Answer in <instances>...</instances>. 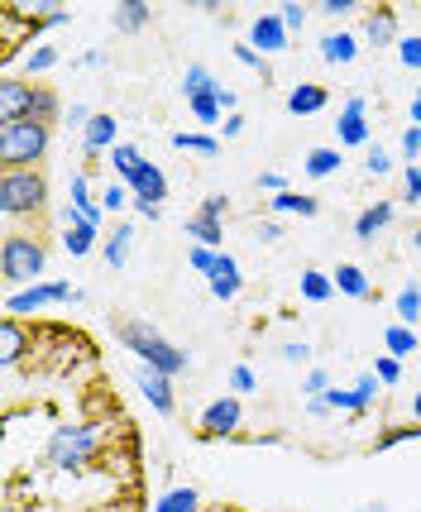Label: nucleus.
Wrapping results in <instances>:
<instances>
[{"mask_svg": "<svg viewBox=\"0 0 421 512\" xmlns=\"http://www.w3.org/2000/svg\"><path fill=\"white\" fill-rule=\"evenodd\" d=\"M383 345H388V355L393 359L412 355V350H417V331H412V326H402V321H393V326L383 331Z\"/></svg>", "mask_w": 421, "mask_h": 512, "instance_id": "23", "label": "nucleus"}, {"mask_svg": "<svg viewBox=\"0 0 421 512\" xmlns=\"http://www.w3.org/2000/svg\"><path fill=\"white\" fill-rule=\"evenodd\" d=\"M307 412H311V417H321V412H331V402H326V398H311Z\"/></svg>", "mask_w": 421, "mask_h": 512, "instance_id": "58", "label": "nucleus"}, {"mask_svg": "<svg viewBox=\"0 0 421 512\" xmlns=\"http://www.w3.org/2000/svg\"><path fill=\"white\" fill-rule=\"evenodd\" d=\"M355 512H388L383 503H369V508H355Z\"/></svg>", "mask_w": 421, "mask_h": 512, "instance_id": "60", "label": "nucleus"}, {"mask_svg": "<svg viewBox=\"0 0 421 512\" xmlns=\"http://www.w3.org/2000/svg\"><path fill=\"white\" fill-rule=\"evenodd\" d=\"M326 402H331V412H359V393H355V388H331V393H326Z\"/></svg>", "mask_w": 421, "mask_h": 512, "instance_id": "38", "label": "nucleus"}, {"mask_svg": "<svg viewBox=\"0 0 421 512\" xmlns=\"http://www.w3.org/2000/svg\"><path fill=\"white\" fill-rule=\"evenodd\" d=\"M53 63H58V48L39 44V48H34V53H29V63H24V67H29V77H34V72H48V67H53Z\"/></svg>", "mask_w": 421, "mask_h": 512, "instance_id": "39", "label": "nucleus"}, {"mask_svg": "<svg viewBox=\"0 0 421 512\" xmlns=\"http://www.w3.org/2000/svg\"><path fill=\"white\" fill-rule=\"evenodd\" d=\"M115 134H120V120H115L111 111L91 115V125L82 130V139H87L91 154H101V149H115Z\"/></svg>", "mask_w": 421, "mask_h": 512, "instance_id": "14", "label": "nucleus"}, {"mask_svg": "<svg viewBox=\"0 0 421 512\" xmlns=\"http://www.w3.org/2000/svg\"><path fill=\"white\" fill-rule=\"evenodd\" d=\"M278 20L288 24V34L292 29H302V24H307V5H283V10H278Z\"/></svg>", "mask_w": 421, "mask_h": 512, "instance_id": "46", "label": "nucleus"}, {"mask_svg": "<svg viewBox=\"0 0 421 512\" xmlns=\"http://www.w3.org/2000/svg\"><path fill=\"white\" fill-rule=\"evenodd\" d=\"M134 383H139V393L149 398L154 412H173V379H168V374H158V369H149V364H139Z\"/></svg>", "mask_w": 421, "mask_h": 512, "instance_id": "11", "label": "nucleus"}, {"mask_svg": "<svg viewBox=\"0 0 421 512\" xmlns=\"http://www.w3.org/2000/svg\"><path fill=\"white\" fill-rule=\"evenodd\" d=\"M249 48L254 53H283L288 48V24L278 20V15H259L254 29H249Z\"/></svg>", "mask_w": 421, "mask_h": 512, "instance_id": "10", "label": "nucleus"}, {"mask_svg": "<svg viewBox=\"0 0 421 512\" xmlns=\"http://www.w3.org/2000/svg\"><path fill=\"white\" fill-rule=\"evenodd\" d=\"M235 58H240L244 67H259V72H264V82H268V63H264V53H254L249 44H240V48H235Z\"/></svg>", "mask_w": 421, "mask_h": 512, "instance_id": "48", "label": "nucleus"}, {"mask_svg": "<svg viewBox=\"0 0 421 512\" xmlns=\"http://www.w3.org/2000/svg\"><path fill=\"white\" fill-rule=\"evenodd\" d=\"M402 182H407V201H421V163H412V168L402 173Z\"/></svg>", "mask_w": 421, "mask_h": 512, "instance_id": "50", "label": "nucleus"}, {"mask_svg": "<svg viewBox=\"0 0 421 512\" xmlns=\"http://www.w3.org/2000/svg\"><path fill=\"white\" fill-rule=\"evenodd\" d=\"M216 254H221V249H206V245H197V249H192V254H187V259H192V268H197V273H211V268H216Z\"/></svg>", "mask_w": 421, "mask_h": 512, "instance_id": "44", "label": "nucleus"}, {"mask_svg": "<svg viewBox=\"0 0 421 512\" xmlns=\"http://www.w3.org/2000/svg\"><path fill=\"white\" fill-rule=\"evenodd\" d=\"M364 168H369L374 178H383V173H393V158H388V149H369V158H364Z\"/></svg>", "mask_w": 421, "mask_h": 512, "instance_id": "42", "label": "nucleus"}, {"mask_svg": "<svg viewBox=\"0 0 421 512\" xmlns=\"http://www.w3.org/2000/svg\"><path fill=\"white\" fill-rule=\"evenodd\" d=\"M355 393H359V412H364V407L378 398V379H374V374H364V379L355 383Z\"/></svg>", "mask_w": 421, "mask_h": 512, "instance_id": "47", "label": "nucleus"}, {"mask_svg": "<svg viewBox=\"0 0 421 512\" xmlns=\"http://www.w3.org/2000/svg\"><path fill=\"white\" fill-rule=\"evenodd\" d=\"M48 149V125L20 120V125H0V163L5 168H34Z\"/></svg>", "mask_w": 421, "mask_h": 512, "instance_id": "3", "label": "nucleus"}, {"mask_svg": "<svg viewBox=\"0 0 421 512\" xmlns=\"http://www.w3.org/2000/svg\"><path fill=\"white\" fill-rule=\"evenodd\" d=\"M125 201H130V182H111L106 197H101V206H106V211H120Z\"/></svg>", "mask_w": 421, "mask_h": 512, "instance_id": "40", "label": "nucleus"}, {"mask_svg": "<svg viewBox=\"0 0 421 512\" xmlns=\"http://www.w3.org/2000/svg\"><path fill=\"white\" fill-rule=\"evenodd\" d=\"M302 388H307L311 398H326V393H331V379H326V369H311Z\"/></svg>", "mask_w": 421, "mask_h": 512, "instance_id": "45", "label": "nucleus"}, {"mask_svg": "<svg viewBox=\"0 0 421 512\" xmlns=\"http://www.w3.org/2000/svg\"><path fill=\"white\" fill-rule=\"evenodd\" d=\"M230 388H235V393H254V369H249V364H235V369H230Z\"/></svg>", "mask_w": 421, "mask_h": 512, "instance_id": "43", "label": "nucleus"}, {"mask_svg": "<svg viewBox=\"0 0 421 512\" xmlns=\"http://www.w3.org/2000/svg\"><path fill=\"white\" fill-rule=\"evenodd\" d=\"M240 426V398H216L201 412V436H230Z\"/></svg>", "mask_w": 421, "mask_h": 512, "instance_id": "9", "label": "nucleus"}, {"mask_svg": "<svg viewBox=\"0 0 421 512\" xmlns=\"http://www.w3.org/2000/svg\"><path fill=\"white\" fill-rule=\"evenodd\" d=\"M326 87H316V82H302V87H292L288 91V111L292 115H316V111H326Z\"/></svg>", "mask_w": 421, "mask_h": 512, "instance_id": "16", "label": "nucleus"}, {"mask_svg": "<svg viewBox=\"0 0 421 512\" xmlns=\"http://www.w3.org/2000/svg\"><path fill=\"white\" fill-rule=\"evenodd\" d=\"M417 316H421V288L417 283H407V288L398 292V321L402 326H412Z\"/></svg>", "mask_w": 421, "mask_h": 512, "instance_id": "34", "label": "nucleus"}, {"mask_svg": "<svg viewBox=\"0 0 421 512\" xmlns=\"http://www.w3.org/2000/svg\"><path fill=\"white\" fill-rule=\"evenodd\" d=\"M364 34H369V44H374V48L398 44V20H393L388 10H374V15L364 20Z\"/></svg>", "mask_w": 421, "mask_h": 512, "instance_id": "20", "label": "nucleus"}, {"mask_svg": "<svg viewBox=\"0 0 421 512\" xmlns=\"http://www.w3.org/2000/svg\"><path fill=\"white\" fill-rule=\"evenodd\" d=\"M48 302H77V288H72V283H34V288H24V292H10V297H5V312L10 316L39 312Z\"/></svg>", "mask_w": 421, "mask_h": 512, "instance_id": "7", "label": "nucleus"}, {"mask_svg": "<svg viewBox=\"0 0 421 512\" xmlns=\"http://www.w3.org/2000/svg\"><path fill=\"white\" fill-rule=\"evenodd\" d=\"M335 134H340V144H350V149H364V144H369L364 96H350V101H345V111H340V120H335Z\"/></svg>", "mask_w": 421, "mask_h": 512, "instance_id": "8", "label": "nucleus"}, {"mask_svg": "<svg viewBox=\"0 0 421 512\" xmlns=\"http://www.w3.org/2000/svg\"><path fill=\"white\" fill-rule=\"evenodd\" d=\"M331 278H335V292H345V297H369V292H374L369 288V273L359 264H340Z\"/></svg>", "mask_w": 421, "mask_h": 512, "instance_id": "19", "label": "nucleus"}, {"mask_svg": "<svg viewBox=\"0 0 421 512\" xmlns=\"http://www.w3.org/2000/svg\"><path fill=\"white\" fill-rule=\"evenodd\" d=\"M259 187H268V192H288V187H283V173H264Z\"/></svg>", "mask_w": 421, "mask_h": 512, "instance_id": "55", "label": "nucleus"}, {"mask_svg": "<svg viewBox=\"0 0 421 512\" xmlns=\"http://www.w3.org/2000/svg\"><path fill=\"white\" fill-rule=\"evenodd\" d=\"M240 130H244V120H240V115H225V139H235Z\"/></svg>", "mask_w": 421, "mask_h": 512, "instance_id": "57", "label": "nucleus"}, {"mask_svg": "<svg viewBox=\"0 0 421 512\" xmlns=\"http://www.w3.org/2000/svg\"><path fill=\"white\" fill-rule=\"evenodd\" d=\"M412 245H417V254H421V230H412Z\"/></svg>", "mask_w": 421, "mask_h": 512, "instance_id": "62", "label": "nucleus"}, {"mask_svg": "<svg viewBox=\"0 0 421 512\" xmlns=\"http://www.w3.org/2000/svg\"><path fill=\"white\" fill-rule=\"evenodd\" d=\"M120 340H125V345H130V350L144 359L149 369L168 374V379L187 369V355H182L178 345H168V340H163L154 326H144V321H125V326H120Z\"/></svg>", "mask_w": 421, "mask_h": 512, "instance_id": "2", "label": "nucleus"}, {"mask_svg": "<svg viewBox=\"0 0 421 512\" xmlns=\"http://www.w3.org/2000/svg\"><path fill=\"white\" fill-rule=\"evenodd\" d=\"M24 345H29V331L20 326V316H5V326H0V359L15 364L24 355Z\"/></svg>", "mask_w": 421, "mask_h": 512, "instance_id": "17", "label": "nucleus"}, {"mask_svg": "<svg viewBox=\"0 0 421 512\" xmlns=\"http://www.w3.org/2000/svg\"><path fill=\"white\" fill-rule=\"evenodd\" d=\"M259 235H264L268 245H273V240H283V225H273V221H268V225H259Z\"/></svg>", "mask_w": 421, "mask_h": 512, "instance_id": "56", "label": "nucleus"}, {"mask_svg": "<svg viewBox=\"0 0 421 512\" xmlns=\"http://www.w3.org/2000/svg\"><path fill=\"white\" fill-rule=\"evenodd\" d=\"M44 197L48 187L34 168H5L0 173V211L5 216H34V211H44Z\"/></svg>", "mask_w": 421, "mask_h": 512, "instance_id": "4", "label": "nucleus"}, {"mask_svg": "<svg viewBox=\"0 0 421 512\" xmlns=\"http://www.w3.org/2000/svg\"><path fill=\"white\" fill-rule=\"evenodd\" d=\"M182 91H187V96H211V91H221V82H216L201 63H192L187 67V77H182Z\"/></svg>", "mask_w": 421, "mask_h": 512, "instance_id": "31", "label": "nucleus"}, {"mask_svg": "<svg viewBox=\"0 0 421 512\" xmlns=\"http://www.w3.org/2000/svg\"><path fill=\"white\" fill-rule=\"evenodd\" d=\"M393 221V206L388 201H378V206H369V211H359V221H355V235L359 240H374L383 225Z\"/></svg>", "mask_w": 421, "mask_h": 512, "instance_id": "22", "label": "nucleus"}, {"mask_svg": "<svg viewBox=\"0 0 421 512\" xmlns=\"http://www.w3.org/2000/svg\"><path fill=\"white\" fill-rule=\"evenodd\" d=\"M111 163H115V173H120V178H125V182H134V173H139V168H144L149 158L139 154L134 144H115V149H111Z\"/></svg>", "mask_w": 421, "mask_h": 512, "instance_id": "26", "label": "nucleus"}, {"mask_svg": "<svg viewBox=\"0 0 421 512\" xmlns=\"http://www.w3.org/2000/svg\"><path fill=\"white\" fill-rule=\"evenodd\" d=\"M58 115V96L44 87H29V82H0V125H20V120H39L48 125Z\"/></svg>", "mask_w": 421, "mask_h": 512, "instance_id": "1", "label": "nucleus"}, {"mask_svg": "<svg viewBox=\"0 0 421 512\" xmlns=\"http://www.w3.org/2000/svg\"><path fill=\"white\" fill-rule=\"evenodd\" d=\"M149 24V5L144 0H125L120 10H115V29H125V34H139Z\"/></svg>", "mask_w": 421, "mask_h": 512, "instance_id": "25", "label": "nucleus"}, {"mask_svg": "<svg viewBox=\"0 0 421 512\" xmlns=\"http://www.w3.org/2000/svg\"><path fill=\"white\" fill-rule=\"evenodd\" d=\"M206 283H211V292H216L221 302L240 297V264H235L230 254H216V268L206 273Z\"/></svg>", "mask_w": 421, "mask_h": 512, "instance_id": "12", "label": "nucleus"}, {"mask_svg": "<svg viewBox=\"0 0 421 512\" xmlns=\"http://www.w3.org/2000/svg\"><path fill=\"white\" fill-rule=\"evenodd\" d=\"M130 245H134V225H115V230H111V245H106V264H111V268H125V259H130Z\"/></svg>", "mask_w": 421, "mask_h": 512, "instance_id": "27", "label": "nucleus"}, {"mask_svg": "<svg viewBox=\"0 0 421 512\" xmlns=\"http://www.w3.org/2000/svg\"><path fill=\"white\" fill-rule=\"evenodd\" d=\"M72 211H77V216H82V221H101V206H96V201L87 197V178H82V173H77V178H72Z\"/></svg>", "mask_w": 421, "mask_h": 512, "instance_id": "32", "label": "nucleus"}, {"mask_svg": "<svg viewBox=\"0 0 421 512\" xmlns=\"http://www.w3.org/2000/svg\"><path fill=\"white\" fill-rule=\"evenodd\" d=\"M398 58H402V67L421 72V34H412V39H398Z\"/></svg>", "mask_w": 421, "mask_h": 512, "instance_id": "37", "label": "nucleus"}, {"mask_svg": "<svg viewBox=\"0 0 421 512\" xmlns=\"http://www.w3.org/2000/svg\"><path fill=\"white\" fill-rule=\"evenodd\" d=\"M321 10L326 15H350V10H359V0H321Z\"/></svg>", "mask_w": 421, "mask_h": 512, "instance_id": "52", "label": "nucleus"}, {"mask_svg": "<svg viewBox=\"0 0 421 512\" xmlns=\"http://www.w3.org/2000/svg\"><path fill=\"white\" fill-rule=\"evenodd\" d=\"M412 125H417V130H421V96H417V101H412Z\"/></svg>", "mask_w": 421, "mask_h": 512, "instance_id": "59", "label": "nucleus"}, {"mask_svg": "<svg viewBox=\"0 0 421 512\" xmlns=\"http://www.w3.org/2000/svg\"><path fill=\"white\" fill-rule=\"evenodd\" d=\"M402 154L421 158V130H417V125H407V130H402Z\"/></svg>", "mask_w": 421, "mask_h": 512, "instance_id": "49", "label": "nucleus"}, {"mask_svg": "<svg viewBox=\"0 0 421 512\" xmlns=\"http://www.w3.org/2000/svg\"><path fill=\"white\" fill-rule=\"evenodd\" d=\"M340 149H311L307 154V173L311 178H331V173H340Z\"/></svg>", "mask_w": 421, "mask_h": 512, "instance_id": "30", "label": "nucleus"}, {"mask_svg": "<svg viewBox=\"0 0 421 512\" xmlns=\"http://www.w3.org/2000/svg\"><path fill=\"white\" fill-rule=\"evenodd\" d=\"M187 235H192L197 245H206V249H216L225 240L221 221H211V216H192V221H187Z\"/></svg>", "mask_w": 421, "mask_h": 512, "instance_id": "28", "label": "nucleus"}, {"mask_svg": "<svg viewBox=\"0 0 421 512\" xmlns=\"http://www.w3.org/2000/svg\"><path fill=\"white\" fill-rule=\"evenodd\" d=\"M225 211H230V201H225V197H206V201H201V216H211V221H221Z\"/></svg>", "mask_w": 421, "mask_h": 512, "instance_id": "51", "label": "nucleus"}, {"mask_svg": "<svg viewBox=\"0 0 421 512\" xmlns=\"http://www.w3.org/2000/svg\"><path fill=\"white\" fill-rule=\"evenodd\" d=\"M91 450H96V431H91V426H58L53 441H48V460L72 469V465H82Z\"/></svg>", "mask_w": 421, "mask_h": 512, "instance_id": "6", "label": "nucleus"}, {"mask_svg": "<svg viewBox=\"0 0 421 512\" xmlns=\"http://www.w3.org/2000/svg\"><path fill=\"white\" fill-rule=\"evenodd\" d=\"M91 245H96V225L82 221L72 206H67V235H63V249L72 254V259H82V254H91Z\"/></svg>", "mask_w": 421, "mask_h": 512, "instance_id": "13", "label": "nucleus"}, {"mask_svg": "<svg viewBox=\"0 0 421 512\" xmlns=\"http://www.w3.org/2000/svg\"><path fill=\"white\" fill-rule=\"evenodd\" d=\"M187 106H192V115H197L201 125H216V120H221V101H216V91H211V96H187Z\"/></svg>", "mask_w": 421, "mask_h": 512, "instance_id": "35", "label": "nucleus"}, {"mask_svg": "<svg viewBox=\"0 0 421 512\" xmlns=\"http://www.w3.org/2000/svg\"><path fill=\"white\" fill-rule=\"evenodd\" d=\"M130 192L134 197H144V201H163L168 197V178H163V168H154V163H144L139 173H134V182H130Z\"/></svg>", "mask_w": 421, "mask_h": 512, "instance_id": "15", "label": "nucleus"}, {"mask_svg": "<svg viewBox=\"0 0 421 512\" xmlns=\"http://www.w3.org/2000/svg\"><path fill=\"white\" fill-rule=\"evenodd\" d=\"M197 489H192V484H187V489H168L163 493V498H158L154 503V512H197Z\"/></svg>", "mask_w": 421, "mask_h": 512, "instance_id": "29", "label": "nucleus"}, {"mask_svg": "<svg viewBox=\"0 0 421 512\" xmlns=\"http://www.w3.org/2000/svg\"><path fill=\"white\" fill-rule=\"evenodd\" d=\"M302 297H307V302H331V297H335V278H331V273H316V268H307V273H302Z\"/></svg>", "mask_w": 421, "mask_h": 512, "instance_id": "24", "label": "nucleus"}, {"mask_svg": "<svg viewBox=\"0 0 421 512\" xmlns=\"http://www.w3.org/2000/svg\"><path fill=\"white\" fill-rule=\"evenodd\" d=\"M0 273H5V283H29L34 288V278L44 273V245L34 240V235H10L5 245H0Z\"/></svg>", "mask_w": 421, "mask_h": 512, "instance_id": "5", "label": "nucleus"}, {"mask_svg": "<svg viewBox=\"0 0 421 512\" xmlns=\"http://www.w3.org/2000/svg\"><path fill=\"white\" fill-rule=\"evenodd\" d=\"M412 436H421V422H412V426H393V431H383L374 450H393V446H402V441H412Z\"/></svg>", "mask_w": 421, "mask_h": 512, "instance_id": "36", "label": "nucleus"}, {"mask_svg": "<svg viewBox=\"0 0 421 512\" xmlns=\"http://www.w3.org/2000/svg\"><path fill=\"white\" fill-rule=\"evenodd\" d=\"M307 345H283V359H288V364H307Z\"/></svg>", "mask_w": 421, "mask_h": 512, "instance_id": "53", "label": "nucleus"}, {"mask_svg": "<svg viewBox=\"0 0 421 512\" xmlns=\"http://www.w3.org/2000/svg\"><path fill=\"white\" fill-rule=\"evenodd\" d=\"M273 211H292V216H316V197H302V192H278V197H273Z\"/></svg>", "mask_w": 421, "mask_h": 512, "instance_id": "33", "label": "nucleus"}, {"mask_svg": "<svg viewBox=\"0 0 421 512\" xmlns=\"http://www.w3.org/2000/svg\"><path fill=\"white\" fill-rule=\"evenodd\" d=\"M216 101H221V111H230V115H235V101H240V96H235V91H230V87H221V91H216Z\"/></svg>", "mask_w": 421, "mask_h": 512, "instance_id": "54", "label": "nucleus"}, {"mask_svg": "<svg viewBox=\"0 0 421 512\" xmlns=\"http://www.w3.org/2000/svg\"><path fill=\"white\" fill-rule=\"evenodd\" d=\"M412 412H417V422H421V388H417V402H412Z\"/></svg>", "mask_w": 421, "mask_h": 512, "instance_id": "61", "label": "nucleus"}, {"mask_svg": "<svg viewBox=\"0 0 421 512\" xmlns=\"http://www.w3.org/2000/svg\"><path fill=\"white\" fill-rule=\"evenodd\" d=\"M355 53H359V39L355 34H345V29H340V34H326V39H321V58H326V63H355Z\"/></svg>", "mask_w": 421, "mask_h": 512, "instance_id": "18", "label": "nucleus"}, {"mask_svg": "<svg viewBox=\"0 0 421 512\" xmlns=\"http://www.w3.org/2000/svg\"><path fill=\"white\" fill-rule=\"evenodd\" d=\"M173 149H182V154H206V158H216V154H221V139H216V134L178 130V134H173Z\"/></svg>", "mask_w": 421, "mask_h": 512, "instance_id": "21", "label": "nucleus"}, {"mask_svg": "<svg viewBox=\"0 0 421 512\" xmlns=\"http://www.w3.org/2000/svg\"><path fill=\"white\" fill-rule=\"evenodd\" d=\"M374 379H378V383H398V379H402V364H398L393 355H383V359L374 364Z\"/></svg>", "mask_w": 421, "mask_h": 512, "instance_id": "41", "label": "nucleus"}]
</instances>
